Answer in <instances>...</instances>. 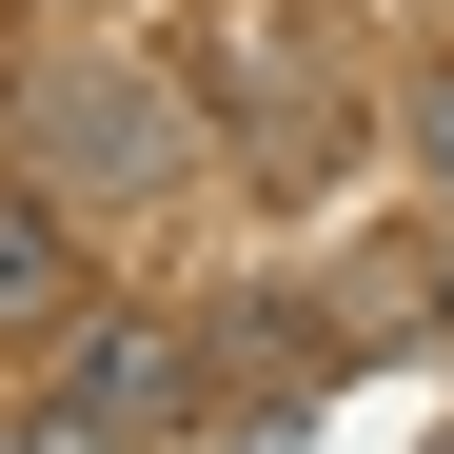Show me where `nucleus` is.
<instances>
[{
  "mask_svg": "<svg viewBox=\"0 0 454 454\" xmlns=\"http://www.w3.org/2000/svg\"><path fill=\"white\" fill-rule=\"evenodd\" d=\"M178 159H198V138H178V99L138 80V59H80V40L20 59V178L40 198L119 217V198H178Z\"/></svg>",
  "mask_w": 454,
  "mask_h": 454,
  "instance_id": "nucleus-1",
  "label": "nucleus"
},
{
  "mask_svg": "<svg viewBox=\"0 0 454 454\" xmlns=\"http://www.w3.org/2000/svg\"><path fill=\"white\" fill-rule=\"evenodd\" d=\"M80 415H119V434H159V415H198V336L178 317H80V375H59Z\"/></svg>",
  "mask_w": 454,
  "mask_h": 454,
  "instance_id": "nucleus-2",
  "label": "nucleus"
},
{
  "mask_svg": "<svg viewBox=\"0 0 454 454\" xmlns=\"http://www.w3.org/2000/svg\"><path fill=\"white\" fill-rule=\"evenodd\" d=\"M20 336H80V198L0 178V356Z\"/></svg>",
  "mask_w": 454,
  "mask_h": 454,
  "instance_id": "nucleus-3",
  "label": "nucleus"
},
{
  "mask_svg": "<svg viewBox=\"0 0 454 454\" xmlns=\"http://www.w3.org/2000/svg\"><path fill=\"white\" fill-rule=\"evenodd\" d=\"M20 454H159V434H119V415H80V395H40V415H20Z\"/></svg>",
  "mask_w": 454,
  "mask_h": 454,
  "instance_id": "nucleus-4",
  "label": "nucleus"
},
{
  "mask_svg": "<svg viewBox=\"0 0 454 454\" xmlns=\"http://www.w3.org/2000/svg\"><path fill=\"white\" fill-rule=\"evenodd\" d=\"M415 198L454 217V80H415Z\"/></svg>",
  "mask_w": 454,
  "mask_h": 454,
  "instance_id": "nucleus-5",
  "label": "nucleus"
},
{
  "mask_svg": "<svg viewBox=\"0 0 454 454\" xmlns=\"http://www.w3.org/2000/svg\"><path fill=\"white\" fill-rule=\"evenodd\" d=\"M40 20H138V0H40Z\"/></svg>",
  "mask_w": 454,
  "mask_h": 454,
  "instance_id": "nucleus-6",
  "label": "nucleus"
},
{
  "mask_svg": "<svg viewBox=\"0 0 454 454\" xmlns=\"http://www.w3.org/2000/svg\"><path fill=\"white\" fill-rule=\"evenodd\" d=\"M0 454H20V415H0Z\"/></svg>",
  "mask_w": 454,
  "mask_h": 454,
  "instance_id": "nucleus-7",
  "label": "nucleus"
}]
</instances>
